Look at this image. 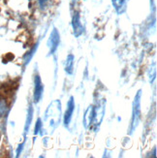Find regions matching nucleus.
<instances>
[{
  "mask_svg": "<svg viewBox=\"0 0 157 158\" xmlns=\"http://www.w3.org/2000/svg\"><path fill=\"white\" fill-rule=\"evenodd\" d=\"M73 28L74 33L77 37L80 36L81 32H83V26L81 23V19H80V14L79 12H75L73 16Z\"/></svg>",
  "mask_w": 157,
  "mask_h": 158,
  "instance_id": "6",
  "label": "nucleus"
},
{
  "mask_svg": "<svg viewBox=\"0 0 157 158\" xmlns=\"http://www.w3.org/2000/svg\"><path fill=\"white\" fill-rule=\"evenodd\" d=\"M44 92V85L42 84V81H41L40 77L35 76V87H34V102L38 103L40 100L42 99Z\"/></svg>",
  "mask_w": 157,
  "mask_h": 158,
  "instance_id": "4",
  "label": "nucleus"
},
{
  "mask_svg": "<svg viewBox=\"0 0 157 158\" xmlns=\"http://www.w3.org/2000/svg\"><path fill=\"white\" fill-rule=\"evenodd\" d=\"M23 146V143H22V145H20V146H19V148H18V150H17V156H19V152H22Z\"/></svg>",
  "mask_w": 157,
  "mask_h": 158,
  "instance_id": "15",
  "label": "nucleus"
},
{
  "mask_svg": "<svg viewBox=\"0 0 157 158\" xmlns=\"http://www.w3.org/2000/svg\"><path fill=\"white\" fill-rule=\"evenodd\" d=\"M48 1H49V0H38V2H39V4H40L41 7H43Z\"/></svg>",
  "mask_w": 157,
  "mask_h": 158,
  "instance_id": "14",
  "label": "nucleus"
},
{
  "mask_svg": "<svg viewBox=\"0 0 157 158\" xmlns=\"http://www.w3.org/2000/svg\"><path fill=\"white\" fill-rule=\"evenodd\" d=\"M94 118V108L93 106L88 107V109L86 110V112L84 116V123H85V127H88L92 122V119Z\"/></svg>",
  "mask_w": 157,
  "mask_h": 158,
  "instance_id": "7",
  "label": "nucleus"
},
{
  "mask_svg": "<svg viewBox=\"0 0 157 158\" xmlns=\"http://www.w3.org/2000/svg\"><path fill=\"white\" fill-rule=\"evenodd\" d=\"M60 114H61V103L59 100H54L48 107L45 114V121L50 129L53 130L58 125V123L60 121Z\"/></svg>",
  "mask_w": 157,
  "mask_h": 158,
  "instance_id": "1",
  "label": "nucleus"
},
{
  "mask_svg": "<svg viewBox=\"0 0 157 158\" xmlns=\"http://www.w3.org/2000/svg\"><path fill=\"white\" fill-rule=\"evenodd\" d=\"M103 115H104V104H101L100 106L97 107L96 111L94 110V123L96 125H98L99 123L101 122L102 118H103Z\"/></svg>",
  "mask_w": 157,
  "mask_h": 158,
  "instance_id": "8",
  "label": "nucleus"
},
{
  "mask_svg": "<svg viewBox=\"0 0 157 158\" xmlns=\"http://www.w3.org/2000/svg\"><path fill=\"white\" fill-rule=\"evenodd\" d=\"M37 47H38V46L36 45V46L34 47L33 49L31 50V52H28L29 56H25V58H24V63H25V64H27V63L29 62V60H30V59H31V57L33 56L34 52H36V50H37Z\"/></svg>",
  "mask_w": 157,
  "mask_h": 158,
  "instance_id": "12",
  "label": "nucleus"
},
{
  "mask_svg": "<svg viewBox=\"0 0 157 158\" xmlns=\"http://www.w3.org/2000/svg\"><path fill=\"white\" fill-rule=\"evenodd\" d=\"M74 110H75V102H74V98L70 97L69 101L67 103V110L65 112V115H64V124L68 125L71 121L72 118V115L74 113Z\"/></svg>",
  "mask_w": 157,
  "mask_h": 158,
  "instance_id": "5",
  "label": "nucleus"
},
{
  "mask_svg": "<svg viewBox=\"0 0 157 158\" xmlns=\"http://www.w3.org/2000/svg\"><path fill=\"white\" fill-rule=\"evenodd\" d=\"M42 126H43V123H42V121H41V119L39 118L37 120L36 125H35V134H38L40 132V130H41V128H42Z\"/></svg>",
  "mask_w": 157,
  "mask_h": 158,
  "instance_id": "13",
  "label": "nucleus"
},
{
  "mask_svg": "<svg viewBox=\"0 0 157 158\" xmlns=\"http://www.w3.org/2000/svg\"><path fill=\"white\" fill-rule=\"evenodd\" d=\"M59 42H60L59 33L56 28H54L51 33L49 40H48V47H49V49H50V54L54 53V52L57 50Z\"/></svg>",
  "mask_w": 157,
  "mask_h": 158,
  "instance_id": "3",
  "label": "nucleus"
},
{
  "mask_svg": "<svg viewBox=\"0 0 157 158\" xmlns=\"http://www.w3.org/2000/svg\"><path fill=\"white\" fill-rule=\"evenodd\" d=\"M74 69V56L73 54H69L66 59V66H65V71L68 74H73Z\"/></svg>",
  "mask_w": 157,
  "mask_h": 158,
  "instance_id": "10",
  "label": "nucleus"
},
{
  "mask_svg": "<svg viewBox=\"0 0 157 158\" xmlns=\"http://www.w3.org/2000/svg\"><path fill=\"white\" fill-rule=\"evenodd\" d=\"M32 115H33V109L30 106L29 107V110H28V114H27V119H26V123H25V127H24L25 132H27V129H28L29 126H30V122H31V119H32Z\"/></svg>",
  "mask_w": 157,
  "mask_h": 158,
  "instance_id": "11",
  "label": "nucleus"
},
{
  "mask_svg": "<svg viewBox=\"0 0 157 158\" xmlns=\"http://www.w3.org/2000/svg\"><path fill=\"white\" fill-rule=\"evenodd\" d=\"M142 91L139 90L138 94L136 95L135 100L133 102V113H132V119H131V125H130V133H133L136 127L138 126L141 116V108H140V99H141Z\"/></svg>",
  "mask_w": 157,
  "mask_h": 158,
  "instance_id": "2",
  "label": "nucleus"
},
{
  "mask_svg": "<svg viewBox=\"0 0 157 158\" xmlns=\"http://www.w3.org/2000/svg\"><path fill=\"white\" fill-rule=\"evenodd\" d=\"M113 5L114 7L115 11L118 14L123 13L126 9V1L125 0H112Z\"/></svg>",
  "mask_w": 157,
  "mask_h": 158,
  "instance_id": "9",
  "label": "nucleus"
}]
</instances>
